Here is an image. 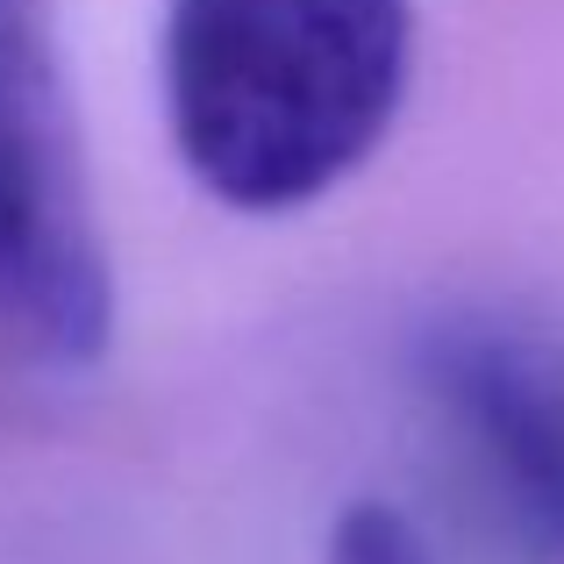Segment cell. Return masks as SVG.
Masks as SVG:
<instances>
[{
  "label": "cell",
  "mask_w": 564,
  "mask_h": 564,
  "mask_svg": "<svg viewBox=\"0 0 564 564\" xmlns=\"http://www.w3.org/2000/svg\"><path fill=\"white\" fill-rule=\"evenodd\" d=\"M422 379L471 443L500 508L543 551H564V344L471 315L436 322Z\"/></svg>",
  "instance_id": "3"
},
{
  "label": "cell",
  "mask_w": 564,
  "mask_h": 564,
  "mask_svg": "<svg viewBox=\"0 0 564 564\" xmlns=\"http://www.w3.org/2000/svg\"><path fill=\"white\" fill-rule=\"evenodd\" d=\"M329 564H429V551L408 529V514L379 508V500H358V508H344V522H336Z\"/></svg>",
  "instance_id": "4"
},
{
  "label": "cell",
  "mask_w": 564,
  "mask_h": 564,
  "mask_svg": "<svg viewBox=\"0 0 564 564\" xmlns=\"http://www.w3.org/2000/svg\"><path fill=\"white\" fill-rule=\"evenodd\" d=\"M414 0H165V115L243 215L322 200L408 100Z\"/></svg>",
  "instance_id": "1"
},
{
  "label": "cell",
  "mask_w": 564,
  "mask_h": 564,
  "mask_svg": "<svg viewBox=\"0 0 564 564\" xmlns=\"http://www.w3.org/2000/svg\"><path fill=\"white\" fill-rule=\"evenodd\" d=\"M115 264L86 186L57 0H0V358L94 365Z\"/></svg>",
  "instance_id": "2"
}]
</instances>
